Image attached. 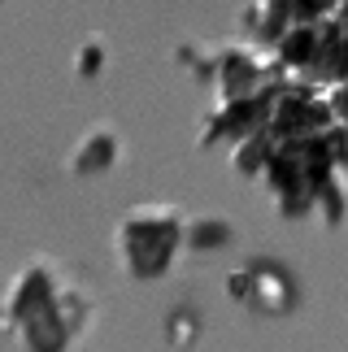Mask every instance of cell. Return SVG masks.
<instances>
[{"instance_id":"6da1fadb","label":"cell","mask_w":348,"mask_h":352,"mask_svg":"<svg viewBox=\"0 0 348 352\" xmlns=\"http://www.w3.org/2000/svg\"><path fill=\"white\" fill-rule=\"evenodd\" d=\"M5 327L22 335L26 352H65L74 335L87 327L91 300L70 287L48 261L22 270L5 296Z\"/></svg>"},{"instance_id":"7a4b0ae2","label":"cell","mask_w":348,"mask_h":352,"mask_svg":"<svg viewBox=\"0 0 348 352\" xmlns=\"http://www.w3.org/2000/svg\"><path fill=\"white\" fill-rule=\"evenodd\" d=\"M187 218L174 205H140L118 226V261L131 278H162L179 261Z\"/></svg>"},{"instance_id":"3957f363","label":"cell","mask_w":348,"mask_h":352,"mask_svg":"<svg viewBox=\"0 0 348 352\" xmlns=\"http://www.w3.org/2000/svg\"><path fill=\"white\" fill-rule=\"evenodd\" d=\"M113 161H118V135L113 131H91L87 140L74 148L70 170L74 174H96V170H109Z\"/></svg>"},{"instance_id":"277c9868","label":"cell","mask_w":348,"mask_h":352,"mask_svg":"<svg viewBox=\"0 0 348 352\" xmlns=\"http://www.w3.org/2000/svg\"><path fill=\"white\" fill-rule=\"evenodd\" d=\"M231 239H235V231L226 226V218H218V213L205 218V222H187V231H183V243H192V248H200V243L213 248V243H231Z\"/></svg>"}]
</instances>
